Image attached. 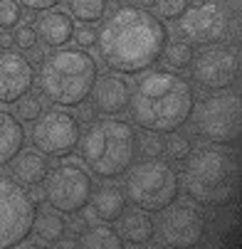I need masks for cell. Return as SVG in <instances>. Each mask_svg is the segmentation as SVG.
I'll use <instances>...</instances> for the list:
<instances>
[{
	"label": "cell",
	"mask_w": 242,
	"mask_h": 249,
	"mask_svg": "<svg viewBox=\"0 0 242 249\" xmlns=\"http://www.w3.org/2000/svg\"><path fill=\"white\" fill-rule=\"evenodd\" d=\"M22 10H30V13H45V10H55L59 3L64 0H18Z\"/></svg>",
	"instance_id": "1f68e13d"
},
{
	"label": "cell",
	"mask_w": 242,
	"mask_h": 249,
	"mask_svg": "<svg viewBox=\"0 0 242 249\" xmlns=\"http://www.w3.org/2000/svg\"><path fill=\"white\" fill-rule=\"evenodd\" d=\"M153 0H141V8H146V5H151Z\"/></svg>",
	"instance_id": "8d00e7d4"
},
{
	"label": "cell",
	"mask_w": 242,
	"mask_h": 249,
	"mask_svg": "<svg viewBox=\"0 0 242 249\" xmlns=\"http://www.w3.org/2000/svg\"><path fill=\"white\" fill-rule=\"evenodd\" d=\"M42 114H45V101H42V96H35L32 91L27 96H22L15 106V116L25 124H35Z\"/></svg>",
	"instance_id": "484cf974"
},
{
	"label": "cell",
	"mask_w": 242,
	"mask_h": 249,
	"mask_svg": "<svg viewBox=\"0 0 242 249\" xmlns=\"http://www.w3.org/2000/svg\"><path fill=\"white\" fill-rule=\"evenodd\" d=\"M79 136H82L79 116H74L69 109H50L32 124L30 141L40 153L62 158L77 151Z\"/></svg>",
	"instance_id": "30bf717a"
},
{
	"label": "cell",
	"mask_w": 242,
	"mask_h": 249,
	"mask_svg": "<svg viewBox=\"0 0 242 249\" xmlns=\"http://www.w3.org/2000/svg\"><path fill=\"white\" fill-rule=\"evenodd\" d=\"M193 151V141L183 133H170L168 141H163V156H168V160H176V163H183Z\"/></svg>",
	"instance_id": "d4e9b609"
},
{
	"label": "cell",
	"mask_w": 242,
	"mask_h": 249,
	"mask_svg": "<svg viewBox=\"0 0 242 249\" xmlns=\"http://www.w3.org/2000/svg\"><path fill=\"white\" fill-rule=\"evenodd\" d=\"M119 3H129V0H119Z\"/></svg>",
	"instance_id": "74e56055"
},
{
	"label": "cell",
	"mask_w": 242,
	"mask_h": 249,
	"mask_svg": "<svg viewBox=\"0 0 242 249\" xmlns=\"http://www.w3.org/2000/svg\"><path fill=\"white\" fill-rule=\"evenodd\" d=\"M15 249H52V247H47V244H27V242H22L20 247H15Z\"/></svg>",
	"instance_id": "e575fe53"
},
{
	"label": "cell",
	"mask_w": 242,
	"mask_h": 249,
	"mask_svg": "<svg viewBox=\"0 0 242 249\" xmlns=\"http://www.w3.org/2000/svg\"><path fill=\"white\" fill-rule=\"evenodd\" d=\"M25 138L22 121L15 114L0 109V168L8 165L25 148Z\"/></svg>",
	"instance_id": "d6986e66"
},
{
	"label": "cell",
	"mask_w": 242,
	"mask_h": 249,
	"mask_svg": "<svg viewBox=\"0 0 242 249\" xmlns=\"http://www.w3.org/2000/svg\"><path fill=\"white\" fill-rule=\"evenodd\" d=\"M67 3L72 20L82 25H96L109 13V0H67Z\"/></svg>",
	"instance_id": "603a6c76"
},
{
	"label": "cell",
	"mask_w": 242,
	"mask_h": 249,
	"mask_svg": "<svg viewBox=\"0 0 242 249\" xmlns=\"http://www.w3.org/2000/svg\"><path fill=\"white\" fill-rule=\"evenodd\" d=\"M89 99H92V109L96 111V116H119L129 109L131 87L121 74L107 72V74L96 77Z\"/></svg>",
	"instance_id": "9a60e30c"
},
{
	"label": "cell",
	"mask_w": 242,
	"mask_h": 249,
	"mask_svg": "<svg viewBox=\"0 0 242 249\" xmlns=\"http://www.w3.org/2000/svg\"><path fill=\"white\" fill-rule=\"evenodd\" d=\"M35 87V64L18 50H0V104H18Z\"/></svg>",
	"instance_id": "5bb4252c"
},
{
	"label": "cell",
	"mask_w": 242,
	"mask_h": 249,
	"mask_svg": "<svg viewBox=\"0 0 242 249\" xmlns=\"http://www.w3.org/2000/svg\"><path fill=\"white\" fill-rule=\"evenodd\" d=\"M124 175L126 200L149 215L168 210L181 197V175L163 158H144L133 163Z\"/></svg>",
	"instance_id": "8992f818"
},
{
	"label": "cell",
	"mask_w": 242,
	"mask_h": 249,
	"mask_svg": "<svg viewBox=\"0 0 242 249\" xmlns=\"http://www.w3.org/2000/svg\"><path fill=\"white\" fill-rule=\"evenodd\" d=\"M32 234L37 237L42 244H59L67 237V220L59 215L57 210L37 212L35 225H32Z\"/></svg>",
	"instance_id": "7402d4cb"
},
{
	"label": "cell",
	"mask_w": 242,
	"mask_h": 249,
	"mask_svg": "<svg viewBox=\"0 0 242 249\" xmlns=\"http://www.w3.org/2000/svg\"><path fill=\"white\" fill-rule=\"evenodd\" d=\"M136 126L124 119L107 116L89 121L77 143L87 173L101 180L121 178L136 160Z\"/></svg>",
	"instance_id": "277c9868"
},
{
	"label": "cell",
	"mask_w": 242,
	"mask_h": 249,
	"mask_svg": "<svg viewBox=\"0 0 242 249\" xmlns=\"http://www.w3.org/2000/svg\"><path fill=\"white\" fill-rule=\"evenodd\" d=\"M183 190L203 207H223L237 193V158L223 146L190 151L183 160Z\"/></svg>",
	"instance_id": "5b68a950"
},
{
	"label": "cell",
	"mask_w": 242,
	"mask_h": 249,
	"mask_svg": "<svg viewBox=\"0 0 242 249\" xmlns=\"http://www.w3.org/2000/svg\"><path fill=\"white\" fill-rule=\"evenodd\" d=\"M13 45H18L25 52H30L32 47H37V32H35V27L27 25V22H20L15 27V32H13Z\"/></svg>",
	"instance_id": "f546056e"
},
{
	"label": "cell",
	"mask_w": 242,
	"mask_h": 249,
	"mask_svg": "<svg viewBox=\"0 0 242 249\" xmlns=\"http://www.w3.org/2000/svg\"><path fill=\"white\" fill-rule=\"evenodd\" d=\"M92 210V217L96 222H107V225H114L121 220V215L129 207V200H126V193L121 185L112 183V180H104L99 188L92 190V197H89V205Z\"/></svg>",
	"instance_id": "e0dca14e"
},
{
	"label": "cell",
	"mask_w": 242,
	"mask_h": 249,
	"mask_svg": "<svg viewBox=\"0 0 242 249\" xmlns=\"http://www.w3.org/2000/svg\"><path fill=\"white\" fill-rule=\"evenodd\" d=\"M8 165H10V178L22 188L42 185L50 173V160L37 148H22Z\"/></svg>",
	"instance_id": "ac0fdd59"
},
{
	"label": "cell",
	"mask_w": 242,
	"mask_h": 249,
	"mask_svg": "<svg viewBox=\"0 0 242 249\" xmlns=\"http://www.w3.org/2000/svg\"><path fill=\"white\" fill-rule=\"evenodd\" d=\"M156 232L168 249H195L205 239L207 220L195 205L173 202L168 210H163Z\"/></svg>",
	"instance_id": "4fadbf2b"
},
{
	"label": "cell",
	"mask_w": 242,
	"mask_h": 249,
	"mask_svg": "<svg viewBox=\"0 0 242 249\" xmlns=\"http://www.w3.org/2000/svg\"><path fill=\"white\" fill-rule=\"evenodd\" d=\"M22 20V8L18 0H0V30H15Z\"/></svg>",
	"instance_id": "f1b7e54d"
},
{
	"label": "cell",
	"mask_w": 242,
	"mask_h": 249,
	"mask_svg": "<svg viewBox=\"0 0 242 249\" xmlns=\"http://www.w3.org/2000/svg\"><path fill=\"white\" fill-rule=\"evenodd\" d=\"M141 249H168V247H166L163 242H153V239H151V242L141 244Z\"/></svg>",
	"instance_id": "d590c367"
},
{
	"label": "cell",
	"mask_w": 242,
	"mask_h": 249,
	"mask_svg": "<svg viewBox=\"0 0 242 249\" xmlns=\"http://www.w3.org/2000/svg\"><path fill=\"white\" fill-rule=\"evenodd\" d=\"M230 13L218 0H203L190 5L178 20V35L188 45H218L230 35Z\"/></svg>",
	"instance_id": "8fae6325"
},
{
	"label": "cell",
	"mask_w": 242,
	"mask_h": 249,
	"mask_svg": "<svg viewBox=\"0 0 242 249\" xmlns=\"http://www.w3.org/2000/svg\"><path fill=\"white\" fill-rule=\"evenodd\" d=\"M10 45H13V32L0 30V47H3V50H10Z\"/></svg>",
	"instance_id": "d6a6232c"
},
{
	"label": "cell",
	"mask_w": 242,
	"mask_h": 249,
	"mask_svg": "<svg viewBox=\"0 0 242 249\" xmlns=\"http://www.w3.org/2000/svg\"><path fill=\"white\" fill-rule=\"evenodd\" d=\"M37 205L13 178L0 175V249H15L32 234Z\"/></svg>",
	"instance_id": "ba28073f"
},
{
	"label": "cell",
	"mask_w": 242,
	"mask_h": 249,
	"mask_svg": "<svg viewBox=\"0 0 242 249\" xmlns=\"http://www.w3.org/2000/svg\"><path fill=\"white\" fill-rule=\"evenodd\" d=\"M79 109H82V119H84V121H94V119H96V111H94V109H89V106H84V104H82Z\"/></svg>",
	"instance_id": "836d02e7"
},
{
	"label": "cell",
	"mask_w": 242,
	"mask_h": 249,
	"mask_svg": "<svg viewBox=\"0 0 242 249\" xmlns=\"http://www.w3.org/2000/svg\"><path fill=\"white\" fill-rule=\"evenodd\" d=\"M72 40L77 42L79 50H92L96 45V30L92 25H82V27H74V35Z\"/></svg>",
	"instance_id": "4dcf8cb0"
},
{
	"label": "cell",
	"mask_w": 242,
	"mask_h": 249,
	"mask_svg": "<svg viewBox=\"0 0 242 249\" xmlns=\"http://www.w3.org/2000/svg\"><path fill=\"white\" fill-rule=\"evenodd\" d=\"M193 131L210 146H232L240 138V99L235 91H213L190 114Z\"/></svg>",
	"instance_id": "52a82bcc"
},
{
	"label": "cell",
	"mask_w": 242,
	"mask_h": 249,
	"mask_svg": "<svg viewBox=\"0 0 242 249\" xmlns=\"http://www.w3.org/2000/svg\"><path fill=\"white\" fill-rule=\"evenodd\" d=\"M195 109L193 84L170 69H146L131 87L129 116L136 128L146 133H176L181 131Z\"/></svg>",
	"instance_id": "7a4b0ae2"
},
{
	"label": "cell",
	"mask_w": 242,
	"mask_h": 249,
	"mask_svg": "<svg viewBox=\"0 0 242 249\" xmlns=\"http://www.w3.org/2000/svg\"><path fill=\"white\" fill-rule=\"evenodd\" d=\"M77 249H126V242L114 225L94 222L79 230Z\"/></svg>",
	"instance_id": "ffe728a7"
},
{
	"label": "cell",
	"mask_w": 242,
	"mask_h": 249,
	"mask_svg": "<svg viewBox=\"0 0 242 249\" xmlns=\"http://www.w3.org/2000/svg\"><path fill=\"white\" fill-rule=\"evenodd\" d=\"M153 15L158 20H181V15L190 8V0H153Z\"/></svg>",
	"instance_id": "4316f807"
},
{
	"label": "cell",
	"mask_w": 242,
	"mask_h": 249,
	"mask_svg": "<svg viewBox=\"0 0 242 249\" xmlns=\"http://www.w3.org/2000/svg\"><path fill=\"white\" fill-rule=\"evenodd\" d=\"M161 62H166V69H170V72H186L193 62V45H188L183 40L166 42Z\"/></svg>",
	"instance_id": "cb8c5ba5"
},
{
	"label": "cell",
	"mask_w": 242,
	"mask_h": 249,
	"mask_svg": "<svg viewBox=\"0 0 242 249\" xmlns=\"http://www.w3.org/2000/svg\"><path fill=\"white\" fill-rule=\"evenodd\" d=\"M96 77L99 64L89 50L59 47L42 57L35 72V84L40 89V96L57 109H79L89 99Z\"/></svg>",
	"instance_id": "3957f363"
},
{
	"label": "cell",
	"mask_w": 242,
	"mask_h": 249,
	"mask_svg": "<svg viewBox=\"0 0 242 249\" xmlns=\"http://www.w3.org/2000/svg\"><path fill=\"white\" fill-rule=\"evenodd\" d=\"M136 156L141 158H158L163 156V138L158 133H146L136 138Z\"/></svg>",
	"instance_id": "83f0119b"
},
{
	"label": "cell",
	"mask_w": 242,
	"mask_h": 249,
	"mask_svg": "<svg viewBox=\"0 0 242 249\" xmlns=\"http://www.w3.org/2000/svg\"><path fill=\"white\" fill-rule=\"evenodd\" d=\"M35 32H37V42H42L47 50H59L67 47L72 42V35H74V20L69 13L64 10H45L37 15L35 20Z\"/></svg>",
	"instance_id": "2e32d148"
},
{
	"label": "cell",
	"mask_w": 242,
	"mask_h": 249,
	"mask_svg": "<svg viewBox=\"0 0 242 249\" xmlns=\"http://www.w3.org/2000/svg\"><path fill=\"white\" fill-rule=\"evenodd\" d=\"M121 237L126 244H133V247H141L146 242H151L156 237V225H153V217L144 210H129L121 215Z\"/></svg>",
	"instance_id": "44dd1931"
},
{
	"label": "cell",
	"mask_w": 242,
	"mask_h": 249,
	"mask_svg": "<svg viewBox=\"0 0 242 249\" xmlns=\"http://www.w3.org/2000/svg\"><path fill=\"white\" fill-rule=\"evenodd\" d=\"M188 69L193 82L205 91H223L230 89L237 79L240 57L235 47L218 42V45L200 47V52H193V62Z\"/></svg>",
	"instance_id": "7c38bea8"
},
{
	"label": "cell",
	"mask_w": 242,
	"mask_h": 249,
	"mask_svg": "<svg viewBox=\"0 0 242 249\" xmlns=\"http://www.w3.org/2000/svg\"><path fill=\"white\" fill-rule=\"evenodd\" d=\"M168 42V27L149 8L119 5L101 20L96 30L99 59L109 72L136 77L161 62Z\"/></svg>",
	"instance_id": "6da1fadb"
},
{
	"label": "cell",
	"mask_w": 242,
	"mask_h": 249,
	"mask_svg": "<svg viewBox=\"0 0 242 249\" xmlns=\"http://www.w3.org/2000/svg\"><path fill=\"white\" fill-rule=\"evenodd\" d=\"M42 190H45V202L52 210H57L59 215H77L89 205L94 180L82 165L59 163L50 168Z\"/></svg>",
	"instance_id": "9c48e42d"
}]
</instances>
